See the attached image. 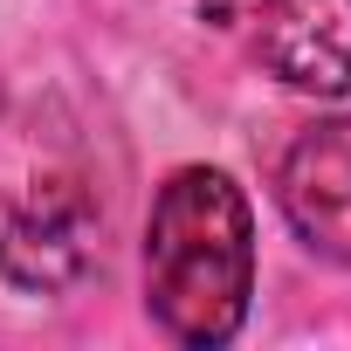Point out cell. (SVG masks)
Here are the masks:
<instances>
[{"mask_svg": "<svg viewBox=\"0 0 351 351\" xmlns=\"http://www.w3.org/2000/svg\"><path fill=\"white\" fill-rule=\"evenodd\" d=\"M255 214L221 165H180L145 221V310L172 344L214 351L248 324Z\"/></svg>", "mask_w": 351, "mask_h": 351, "instance_id": "obj_1", "label": "cell"}, {"mask_svg": "<svg viewBox=\"0 0 351 351\" xmlns=\"http://www.w3.org/2000/svg\"><path fill=\"white\" fill-rule=\"evenodd\" d=\"M200 21L241 35L248 56L303 97L351 90V0H200Z\"/></svg>", "mask_w": 351, "mask_h": 351, "instance_id": "obj_2", "label": "cell"}, {"mask_svg": "<svg viewBox=\"0 0 351 351\" xmlns=\"http://www.w3.org/2000/svg\"><path fill=\"white\" fill-rule=\"evenodd\" d=\"M276 200L317 255L351 269V117H324L289 138L276 165Z\"/></svg>", "mask_w": 351, "mask_h": 351, "instance_id": "obj_3", "label": "cell"}, {"mask_svg": "<svg viewBox=\"0 0 351 351\" xmlns=\"http://www.w3.org/2000/svg\"><path fill=\"white\" fill-rule=\"evenodd\" d=\"M90 262H97V214L69 186L35 193L0 228V276L14 289H28V296H56V289L83 282Z\"/></svg>", "mask_w": 351, "mask_h": 351, "instance_id": "obj_4", "label": "cell"}]
</instances>
